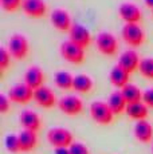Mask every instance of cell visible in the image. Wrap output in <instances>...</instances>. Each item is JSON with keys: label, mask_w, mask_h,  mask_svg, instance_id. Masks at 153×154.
I'll return each instance as SVG.
<instances>
[{"label": "cell", "mask_w": 153, "mask_h": 154, "mask_svg": "<svg viewBox=\"0 0 153 154\" xmlns=\"http://www.w3.org/2000/svg\"><path fill=\"white\" fill-rule=\"evenodd\" d=\"M90 117L95 123L102 126H108L113 122L114 119V112L110 109L108 102L104 100H94L89 107Z\"/></svg>", "instance_id": "obj_1"}, {"label": "cell", "mask_w": 153, "mask_h": 154, "mask_svg": "<svg viewBox=\"0 0 153 154\" xmlns=\"http://www.w3.org/2000/svg\"><path fill=\"white\" fill-rule=\"evenodd\" d=\"M47 141L54 149L57 147H70L74 143V135L64 127H52L47 131Z\"/></svg>", "instance_id": "obj_2"}, {"label": "cell", "mask_w": 153, "mask_h": 154, "mask_svg": "<svg viewBox=\"0 0 153 154\" xmlns=\"http://www.w3.org/2000/svg\"><path fill=\"white\" fill-rule=\"evenodd\" d=\"M121 36L126 44L138 47L145 40V32L141 28L140 23H125L121 29Z\"/></svg>", "instance_id": "obj_3"}, {"label": "cell", "mask_w": 153, "mask_h": 154, "mask_svg": "<svg viewBox=\"0 0 153 154\" xmlns=\"http://www.w3.org/2000/svg\"><path fill=\"white\" fill-rule=\"evenodd\" d=\"M61 55L71 64H81L85 60V48L71 40H64L59 47Z\"/></svg>", "instance_id": "obj_4"}, {"label": "cell", "mask_w": 153, "mask_h": 154, "mask_svg": "<svg viewBox=\"0 0 153 154\" xmlns=\"http://www.w3.org/2000/svg\"><path fill=\"white\" fill-rule=\"evenodd\" d=\"M7 50L10 51L11 56L14 59H24L28 55L30 51V44L24 35L22 34H14L12 36L8 39V46Z\"/></svg>", "instance_id": "obj_5"}, {"label": "cell", "mask_w": 153, "mask_h": 154, "mask_svg": "<svg viewBox=\"0 0 153 154\" xmlns=\"http://www.w3.org/2000/svg\"><path fill=\"white\" fill-rule=\"evenodd\" d=\"M95 46L101 54L106 56H113L118 50V40H117L116 35H113L111 32L102 31L97 35Z\"/></svg>", "instance_id": "obj_6"}, {"label": "cell", "mask_w": 153, "mask_h": 154, "mask_svg": "<svg viewBox=\"0 0 153 154\" xmlns=\"http://www.w3.org/2000/svg\"><path fill=\"white\" fill-rule=\"evenodd\" d=\"M58 107L69 117H76L83 111V100L76 95H64L58 100Z\"/></svg>", "instance_id": "obj_7"}, {"label": "cell", "mask_w": 153, "mask_h": 154, "mask_svg": "<svg viewBox=\"0 0 153 154\" xmlns=\"http://www.w3.org/2000/svg\"><path fill=\"white\" fill-rule=\"evenodd\" d=\"M7 95L11 102L19 103V105H26L31 99H34V90L23 82V83H17L15 86H12L8 90Z\"/></svg>", "instance_id": "obj_8"}, {"label": "cell", "mask_w": 153, "mask_h": 154, "mask_svg": "<svg viewBox=\"0 0 153 154\" xmlns=\"http://www.w3.org/2000/svg\"><path fill=\"white\" fill-rule=\"evenodd\" d=\"M34 100L38 106L43 109H51L54 106H58V100L54 91L48 86H40L39 88L34 90Z\"/></svg>", "instance_id": "obj_9"}, {"label": "cell", "mask_w": 153, "mask_h": 154, "mask_svg": "<svg viewBox=\"0 0 153 154\" xmlns=\"http://www.w3.org/2000/svg\"><path fill=\"white\" fill-rule=\"evenodd\" d=\"M118 15L125 23H140L141 17H142V12H141L140 7L130 2H125L120 4Z\"/></svg>", "instance_id": "obj_10"}, {"label": "cell", "mask_w": 153, "mask_h": 154, "mask_svg": "<svg viewBox=\"0 0 153 154\" xmlns=\"http://www.w3.org/2000/svg\"><path fill=\"white\" fill-rule=\"evenodd\" d=\"M69 40H71L75 44H78V46L86 48L92 43V34H90V31L83 24L75 23V24H73V27L69 31Z\"/></svg>", "instance_id": "obj_11"}, {"label": "cell", "mask_w": 153, "mask_h": 154, "mask_svg": "<svg viewBox=\"0 0 153 154\" xmlns=\"http://www.w3.org/2000/svg\"><path fill=\"white\" fill-rule=\"evenodd\" d=\"M50 20H51V24L61 32H69L70 28L73 27L71 16L63 8H57L52 11L50 15Z\"/></svg>", "instance_id": "obj_12"}, {"label": "cell", "mask_w": 153, "mask_h": 154, "mask_svg": "<svg viewBox=\"0 0 153 154\" xmlns=\"http://www.w3.org/2000/svg\"><path fill=\"white\" fill-rule=\"evenodd\" d=\"M19 123L22 125L23 130H30V131L38 133L42 127V119L39 114L32 110H23L19 115Z\"/></svg>", "instance_id": "obj_13"}, {"label": "cell", "mask_w": 153, "mask_h": 154, "mask_svg": "<svg viewBox=\"0 0 153 154\" xmlns=\"http://www.w3.org/2000/svg\"><path fill=\"white\" fill-rule=\"evenodd\" d=\"M134 138L141 143H151L153 142V125L149 121H138L133 127Z\"/></svg>", "instance_id": "obj_14"}, {"label": "cell", "mask_w": 153, "mask_h": 154, "mask_svg": "<svg viewBox=\"0 0 153 154\" xmlns=\"http://www.w3.org/2000/svg\"><path fill=\"white\" fill-rule=\"evenodd\" d=\"M140 56H138L137 51H134V50H126V51H123L121 55H120L118 58V66H121L123 70H126L129 74L134 72L138 66H140Z\"/></svg>", "instance_id": "obj_15"}, {"label": "cell", "mask_w": 153, "mask_h": 154, "mask_svg": "<svg viewBox=\"0 0 153 154\" xmlns=\"http://www.w3.org/2000/svg\"><path fill=\"white\" fill-rule=\"evenodd\" d=\"M22 10L30 17H42L47 12V4L45 0H23Z\"/></svg>", "instance_id": "obj_16"}, {"label": "cell", "mask_w": 153, "mask_h": 154, "mask_svg": "<svg viewBox=\"0 0 153 154\" xmlns=\"http://www.w3.org/2000/svg\"><path fill=\"white\" fill-rule=\"evenodd\" d=\"M24 83L30 86L32 90H36L45 85V72L39 66L28 67L24 74Z\"/></svg>", "instance_id": "obj_17"}, {"label": "cell", "mask_w": 153, "mask_h": 154, "mask_svg": "<svg viewBox=\"0 0 153 154\" xmlns=\"http://www.w3.org/2000/svg\"><path fill=\"white\" fill-rule=\"evenodd\" d=\"M129 76H130V74H129L128 71L123 70L118 64H116V66L110 70V72H109V81H110V83L116 88L122 90V88L129 83Z\"/></svg>", "instance_id": "obj_18"}, {"label": "cell", "mask_w": 153, "mask_h": 154, "mask_svg": "<svg viewBox=\"0 0 153 154\" xmlns=\"http://www.w3.org/2000/svg\"><path fill=\"white\" fill-rule=\"evenodd\" d=\"M20 142V150L22 153H30L34 152L35 147L38 146V135L36 133L30 131V130H22L17 134Z\"/></svg>", "instance_id": "obj_19"}, {"label": "cell", "mask_w": 153, "mask_h": 154, "mask_svg": "<svg viewBox=\"0 0 153 154\" xmlns=\"http://www.w3.org/2000/svg\"><path fill=\"white\" fill-rule=\"evenodd\" d=\"M125 112L129 118H132V119H134L136 122H138V121H144L148 118L149 107L141 100V102H136V103L128 105Z\"/></svg>", "instance_id": "obj_20"}, {"label": "cell", "mask_w": 153, "mask_h": 154, "mask_svg": "<svg viewBox=\"0 0 153 154\" xmlns=\"http://www.w3.org/2000/svg\"><path fill=\"white\" fill-rule=\"evenodd\" d=\"M109 106L110 109L113 110L114 115H118V114H122V112L126 111V107H128V102L126 99L123 98L121 90H117V91H113L109 97V100H108Z\"/></svg>", "instance_id": "obj_21"}, {"label": "cell", "mask_w": 153, "mask_h": 154, "mask_svg": "<svg viewBox=\"0 0 153 154\" xmlns=\"http://www.w3.org/2000/svg\"><path fill=\"white\" fill-rule=\"evenodd\" d=\"M94 82L86 74H78L74 76V85H73V90H75L76 93L87 94L93 90Z\"/></svg>", "instance_id": "obj_22"}, {"label": "cell", "mask_w": 153, "mask_h": 154, "mask_svg": "<svg viewBox=\"0 0 153 154\" xmlns=\"http://www.w3.org/2000/svg\"><path fill=\"white\" fill-rule=\"evenodd\" d=\"M121 93H122L123 98L126 99V102H128V105L136 103V102H141V100H142L144 91H141L140 88L133 83H128L121 90Z\"/></svg>", "instance_id": "obj_23"}, {"label": "cell", "mask_w": 153, "mask_h": 154, "mask_svg": "<svg viewBox=\"0 0 153 154\" xmlns=\"http://www.w3.org/2000/svg\"><path fill=\"white\" fill-rule=\"evenodd\" d=\"M55 85L61 88V90H70L73 88V85H74V76L69 72V71H58L54 76Z\"/></svg>", "instance_id": "obj_24"}, {"label": "cell", "mask_w": 153, "mask_h": 154, "mask_svg": "<svg viewBox=\"0 0 153 154\" xmlns=\"http://www.w3.org/2000/svg\"><path fill=\"white\" fill-rule=\"evenodd\" d=\"M4 146L11 154H17L22 153L20 150V142H19V137L17 134H8L4 140Z\"/></svg>", "instance_id": "obj_25"}, {"label": "cell", "mask_w": 153, "mask_h": 154, "mask_svg": "<svg viewBox=\"0 0 153 154\" xmlns=\"http://www.w3.org/2000/svg\"><path fill=\"white\" fill-rule=\"evenodd\" d=\"M141 75L148 79H153V58H142L138 66Z\"/></svg>", "instance_id": "obj_26"}, {"label": "cell", "mask_w": 153, "mask_h": 154, "mask_svg": "<svg viewBox=\"0 0 153 154\" xmlns=\"http://www.w3.org/2000/svg\"><path fill=\"white\" fill-rule=\"evenodd\" d=\"M23 4V0H0V5L7 12H15Z\"/></svg>", "instance_id": "obj_27"}, {"label": "cell", "mask_w": 153, "mask_h": 154, "mask_svg": "<svg viewBox=\"0 0 153 154\" xmlns=\"http://www.w3.org/2000/svg\"><path fill=\"white\" fill-rule=\"evenodd\" d=\"M11 64V54L5 47L0 48V71L4 72L8 69V66Z\"/></svg>", "instance_id": "obj_28"}, {"label": "cell", "mask_w": 153, "mask_h": 154, "mask_svg": "<svg viewBox=\"0 0 153 154\" xmlns=\"http://www.w3.org/2000/svg\"><path fill=\"white\" fill-rule=\"evenodd\" d=\"M69 149H70V153L71 154H90L87 146L83 143H81V142H74Z\"/></svg>", "instance_id": "obj_29"}, {"label": "cell", "mask_w": 153, "mask_h": 154, "mask_svg": "<svg viewBox=\"0 0 153 154\" xmlns=\"http://www.w3.org/2000/svg\"><path fill=\"white\" fill-rule=\"evenodd\" d=\"M10 107H11V100L8 98V95L2 94V95H0V112L5 114V112H8Z\"/></svg>", "instance_id": "obj_30"}, {"label": "cell", "mask_w": 153, "mask_h": 154, "mask_svg": "<svg viewBox=\"0 0 153 154\" xmlns=\"http://www.w3.org/2000/svg\"><path fill=\"white\" fill-rule=\"evenodd\" d=\"M142 102L145 103L149 109H153V88H148V90L144 91Z\"/></svg>", "instance_id": "obj_31"}, {"label": "cell", "mask_w": 153, "mask_h": 154, "mask_svg": "<svg viewBox=\"0 0 153 154\" xmlns=\"http://www.w3.org/2000/svg\"><path fill=\"white\" fill-rule=\"evenodd\" d=\"M54 154H71L69 147H57L54 149Z\"/></svg>", "instance_id": "obj_32"}, {"label": "cell", "mask_w": 153, "mask_h": 154, "mask_svg": "<svg viewBox=\"0 0 153 154\" xmlns=\"http://www.w3.org/2000/svg\"><path fill=\"white\" fill-rule=\"evenodd\" d=\"M144 3H145L146 7H149L153 10V0H144Z\"/></svg>", "instance_id": "obj_33"}, {"label": "cell", "mask_w": 153, "mask_h": 154, "mask_svg": "<svg viewBox=\"0 0 153 154\" xmlns=\"http://www.w3.org/2000/svg\"><path fill=\"white\" fill-rule=\"evenodd\" d=\"M152 153H153V142H152Z\"/></svg>", "instance_id": "obj_34"}, {"label": "cell", "mask_w": 153, "mask_h": 154, "mask_svg": "<svg viewBox=\"0 0 153 154\" xmlns=\"http://www.w3.org/2000/svg\"><path fill=\"white\" fill-rule=\"evenodd\" d=\"M152 14H153V10H152Z\"/></svg>", "instance_id": "obj_35"}]
</instances>
